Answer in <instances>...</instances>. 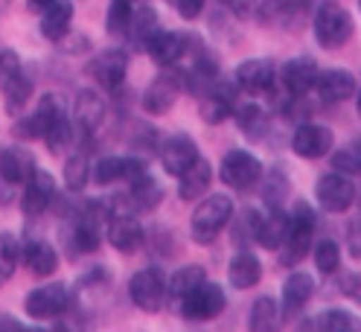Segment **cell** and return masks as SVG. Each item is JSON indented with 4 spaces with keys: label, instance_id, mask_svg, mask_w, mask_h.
Returning a JSON list of instances; mask_svg holds the SVG:
<instances>
[{
    "label": "cell",
    "instance_id": "obj_1",
    "mask_svg": "<svg viewBox=\"0 0 361 332\" xmlns=\"http://www.w3.org/2000/svg\"><path fill=\"white\" fill-rule=\"evenodd\" d=\"M314 236V210L309 202H295V207L288 210V236L277 248L280 251V265L283 269H295L309 257V245Z\"/></svg>",
    "mask_w": 361,
    "mask_h": 332
},
{
    "label": "cell",
    "instance_id": "obj_2",
    "mask_svg": "<svg viewBox=\"0 0 361 332\" xmlns=\"http://www.w3.org/2000/svg\"><path fill=\"white\" fill-rule=\"evenodd\" d=\"M233 219V202L228 195H207L201 198L195 213H192V221H190V233H192V242L198 245H210L216 242V236L224 230V225Z\"/></svg>",
    "mask_w": 361,
    "mask_h": 332
},
{
    "label": "cell",
    "instance_id": "obj_3",
    "mask_svg": "<svg viewBox=\"0 0 361 332\" xmlns=\"http://www.w3.org/2000/svg\"><path fill=\"white\" fill-rule=\"evenodd\" d=\"M314 38L324 50H338L353 38V15L341 4H324L314 15Z\"/></svg>",
    "mask_w": 361,
    "mask_h": 332
},
{
    "label": "cell",
    "instance_id": "obj_4",
    "mask_svg": "<svg viewBox=\"0 0 361 332\" xmlns=\"http://www.w3.org/2000/svg\"><path fill=\"white\" fill-rule=\"evenodd\" d=\"M61 120H67L64 99L59 94H47V97H41V102L35 105V111L30 117L15 123V137H20V140H38L41 137L44 140L47 131L56 128Z\"/></svg>",
    "mask_w": 361,
    "mask_h": 332
},
{
    "label": "cell",
    "instance_id": "obj_5",
    "mask_svg": "<svg viewBox=\"0 0 361 332\" xmlns=\"http://www.w3.org/2000/svg\"><path fill=\"white\" fill-rule=\"evenodd\" d=\"M0 85H4V102L9 114H20L32 97V79L20 68L18 53H0Z\"/></svg>",
    "mask_w": 361,
    "mask_h": 332
},
{
    "label": "cell",
    "instance_id": "obj_6",
    "mask_svg": "<svg viewBox=\"0 0 361 332\" xmlns=\"http://www.w3.org/2000/svg\"><path fill=\"white\" fill-rule=\"evenodd\" d=\"M224 309H228V295H224L219 283H210V280H204L201 285H195L190 295L180 297V315L187 321L204 324V321L219 318Z\"/></svg>",
    "mask_w": 361,
    "mask_h": 332
},
{
    "label": "cell",
    "instance_id": "obj_7",
    "mask_svg": "<svg viewBox=\"0 0 361 332\" xmlns=\"http://www.w3.org/2000/svg\"><path fill=\"white\" fill-rule=\"evenodd\" d=\"M262 164L254 158L251 152L245 149H236V152H228L224 161L219 166V178L228 184L231 190H239V192H247L254 190L259 181H262Z\"/></svg>",
    "mask_w": 361,
    "mask_h": 332
},
{
    "label": "cell",
    "instance_id": "obj_8",
    "mask_svg": "<svg viewBox=\"0 0 361 332\" xmlns=\"http://www.w3.org/2000/svg\"><path fill=\"white\" fill-rule=\"evenodd\" d=\"M128 297L140 312H161L166 306V280L157 269H143L128 280Z\"/></svg>",
    "mask_w": 361,
    "mask_h": 332
},
{
    "label": "cell",
    "instance_id": "obj_9",
    "mask_svg": "<svg viewBox=\"0 0 361 332\" xmlns=\"http://www.w3.org/2000/svg\"><path fill=\"white\" fill-rule=\"evenodd\" d=\"M180 91H184V73H178V70H164V73H157L152 79V85L146 87V94H143V111L152 117H164L172 111V105L178 102Z\"/></svg>",
    "mask_w": 361,
    "mask_h": 332
},
{
    "label": "cell",
    "instance_id": "obj_10",
    "mask_svg": "<svg viewBox=\"0 0 361 332\" xmlns=\"http://www.w3.org/2000/svg\"><path fill=\"white\" fill-rule=\"evenodd\" d=\"M332 146H335L332 128H326L321 123H303V125H298L295 137H291V152L303 161L326 158V154L332 152Z\"/></svg>",
    "mask_w": 361,
    "mask_h": 332
},
{
    "label": "cell",
    "instance_id": "obj_11",
    "mask_svg": "<svg viewBox=\"0 0 361 332\" xmlns=\"http://www.w3.org/2000/svg\"><path fill=\"white\" fill-rule=\"evenodd\" d=\"M105 210L99 204H90V207H85V213L71 225V230H67L71 257H82V254L97 251V245H99V216Z\"/></svg>",
    "mask_w": 361,
    "mask_h": 332
},
{
    "label": "cell",
    "instance_id": "obj_12",
    "mask_svg": "<svg viewBox=\"0 0 361 332\" xmlns=\"http://www.w3.org/2000/svg\"><path fill=\"white\" fill-rule=\"evenodd\" d=\"M314 198L326 213H347L355 204V184L344 175H324L314 187Z\"/></svg>",
    "mask_w": 361,
    "mask_h": 332
},
{
    "label": "cell",
    "instance_id": "obj_13",
    "mask_svg": "<svg viewBox=\"0 0 361 332\" xmlns=\"http://www.w3.org/2000/svg\"><path fill=\"white\" fill-rule=\"evenodd\" d=\"M67 306H71V289H67V283L41 285V289L30 292L27 300H24L27 315H32V318H38V321L53 318V315H61Z\"/></svg>",
    "mask_w": 361,
    "mask_h": 332
},
{
    "label": "cell",
    "instance_id": "obj_14",
    "mask_svg": "<svg viewBox=\"0 0 361 332\" xmlns=\"http://www.w3.org/2000/svg\"><path fill=\"white\" fill-rule=\"evenodd\" d=\"M314 94L321 97V102L326 105H338V102H347L355 97L358 91V82L350 70L341 68H332V70H318V79H314Z\"/></svg>",
    "mask_w": 361,
    "mask_h": 332
},
{
    "label": "cell",
    "instance_id": "obj_15",
    "mask_svg": "<svg viewBox=\"0 0 361 332\" xmlns=\"http://www.w3.org/2000/svg\"><path fill=\"white\" fill-rule=\"evenodd\" d=\"M274 79H277V70L268 59H247L236 68V87L251 97L268 94L274 87Z\"/></svg>",
    "mask_w": 361,
    "mask_h": 332
},
{
    "label": "cell",
    "instance_id": "obj_16",
    "mask_svg": "<svg viewBox=\"0 0 361 332\" xmlns=\"http://www.w3.org/2000/svg\"><path fill=\"white\" fill-rule=\"evenodd\" d=\"M314 79H318V64L309 56H298L288 59L280 68V85L288 97H303L314 87Z\"/></svg>",
    "mask_w": 361,
    "mask_h": 332
},
{
    "label": "cell",
    "instance_id": "obj_17",
    "mask_svg": "<svg viewBox=\"0 0 361 332\" xmlns=\"http://www.w3.org/2000/svg\"><path fill=\"white\" fill-rule=\"evenodd\" d=\"M198 158V146L190 135H169L161 143V164L169 175H184Z\"/></svg>",
    "mask_w": 361,
    "mask_h": 332
},
{
    "label": "cell",
    "instance_id": "obj_18",
    "mask_svg": "<svg viewBox=\"0 0 361 332\" xmlns=\"http://www.w3.org/2000/svg\"><path fill=\"white\" fill-rule=\"evenodd\" d=\"M192 50V35H187V32H166V30H161L154 38H152V44L146 47V53L157 61V64H164V68H175V64L184 59L187 53Z\"/></svg>",
    "mask_w": 361,
    "mask_h": 332
},
{
    "label": "cell",
    "instance_id": "obj_19",
    "mask_svg": "<svg viewBox=\"0 0 361 332\" xmlns=\"http://www.w3.org/2000/svg\"><path fill=\"white\" fill-rule=\"evenodd\" d=\"M309 15V0H265L259 6V20L268 27H300Z\"/></svg>",
    "mask_w": 361,
    "mask_h": 332
},
{
    "label": "cell",
    "instance_id": "obj_20",
    "mask_svg": "<svg viewBox=\"0 0 361 332\" xmlns=\"http://www.w3.org/2000/svg\"><path fill=\"white\" fill-rule=\"evenodd\" d=\"M56 202V181L50 172L35 169L32 178L27 181V190L20 195V207H24L27 216H41L50 204Z\"/></svg>",
    "mask_w": 361,
    "mask_h": 332
},
{
    "label": "cell",
    "instance_id": "obj_21",
    "mask_svg": "<svg viewBox=\"0 0 361 332\" xmlns=\"http://www.w3.org/2000/svg\"><path fill=\"white\" fill-rule=\"evenodd\" d=\"M108 242L120 254H134L143 245V225L131 213H114L108 219Z\"/></svg>",
    "mask_w": 361,
    "mask_h": 332
},
{
    "label": "cell",
    "instance_id": "obj_22",
    "mask_svg": "<svg viewBox=\"0 0 361 332\" xmlns=\"http://www.w3.org/2000/svg\"><path fill=\"white\" fill-rule=\"evenodd\" d=\"M128 73V56L123 50H102L87 64V76L102 87H117Z\"/></svg>",
    "mask_w": 361,
    "mask_h": 332
},
{
    "label": "cell",
    "instance_id": "obj_23",
    "mask_svg": "<svg viewBox=\"0 0 361 332\" xmlns=\"http://www.w3.org/2000/svg\"><path fill=\"white\" fill-rule=\"evenodd\" d=\"M312 295H314V280L306 271H295L283 285V300H280L283 318H298L309 306Z\"/></svg>",
    "mask_w": 361,
    "mask_h": 332
},
{
    "label": "cell",
    "instance_id": "obj_24",
    "mask_svg": "<svg viewBox=\"0 0 361 332\" xmlns=\"http://www.w3.org/2000/svg\"><path fill=\"white\" fill-rule=\"evenodd\" d=\"M102 120H105V99L97 91H82L73 105V125L90 135V131L102 125Z\"/></svg>",
    "mask_w": 361,
    "mask_h": 332
},
{
    "label": "cell",
    "instance_id": "obj_25",
    "mask_svg": "<svg viewBox=\"0 0 361 332\" xmlns=\"http://www.w3.org/2000/svg\"><path fill=\"white\" fill-rule=\"evenodd\" d=\"M213 184V166L210 161L198 158L184 175H178V195L184 198V202H198L201 195H204Z\"/></svg>",
    "mask_w": 361,
    "mask_h": 332
},
{
    "label": "cell",
    "instance_id": "obj_26",
    "mask_svg": "<svg viewBox=\"0 0 361 332\" xmlns=\"http://www.w3.org/2000/svg\"><path fill=\"white\" fill-rule=\"evenodd\" d=\"M286 236H288V213H286L283 207L268 210L265 219L259 216V221H257V236H254L257 245H262L265 251H277L283 242H286Z\"/></svg>",
    "mask_w": 361,
    "mask_h": 332
},
{
    "label": "cell",
    "instance_id": "obj_27",
    "mask_svg": "<svg viewBox=\"0 0 361 332\" xmlns=\"http://www.w3.org/2000/svg\"><path fill=\"white\" fill-rule=\"evenodd\" d=\"M233 108H236V99L231 91H221V87H210V91L201 97V105H198V114L207 125H219L224 120L233 117Z\"/></svg>",
    "mask_w": 361,
    "mask_h": 332
},
{
    "label": "cell",
    "instance_id": "obj_28",
    "mask_svg": "<svg viewBox=\"0 0 361 332\" xmlns=\"http://www.w3.org/2000/svg\"><path fill=\"white\" fill-rule=\"evenodd\" d=\"M20 259H24L27 271L35 274V277H50L56 269H59V254L53 245H47V242L41 239H32L24 245V251H20Z\"/></svg>",
    "mask_w": 361,
    "mask_h": 332
},
{
    "label": "cell",
    "instance_id": "obj_29",
    "mask_svg": "<svg viewBox=\"0 0 361 332\" xmlns=\"http://www.w3.org/2000/svg\"><path fill=\"white\" fill-rule=\"evenodd\" d=\"M283 312H280V303L271 297V295H262L254 300L251 306V315H247V329L251 332H280L283 329Z\"/></svg>",
    "mask_w": 361,
    "mask_h": 332
},
{
    "label": "cell",
    "instance_id": "obj_30",
    "mask_svg": "<svg viewBox=\"0 0 361 332\" xmlns=\"http://www.w3.org/2000/svg\"><path fill=\"white\" fill-rule=\"evenodd\" d=\"M157 32H161V20H157V12H154L152 6H140V9L131 12V20H128L126 35H128V41H131L137 50H146Z\"/></svg>",
    "mask_w": 361,
    "mask_h": 332
},
{
    "label": "cell",
    "instance_id": "obj_31",
    "mask_svg": "<svg viewBox=\"0 0 361 332\" xmlns=\"http://www.w3.org/2000/svg\"><path fill=\"white\" fill-rule=\"evenodd\" d=\"M35 172V161L32 154L24 149H4L0 152V178L9 181V184H20V181H30Z\"/></svg>",
    "mask_w": 361,
    "mask_h": 332
},
{
    "label": "cell",
    "instance_id": "obj_32",
    "mask_svg": "<svg viewBox=\"0 0 361 332\" xmlns=\"http://www.w3.org/2000/svg\"><path fill=\"white\" fill-rule=\"evenodd\" d=\"M71 20H73V4L71 0H56L44 9L41 18V32L47 41H61L67 32H71Z\"/></svg>",
    "mask_w": 361,
    "mask_h": 332
},
{
    "label": "cell",
    "instance_id": "obj_33",
    "mask_svg": "<svg viewBox=\"0 0 361 332\" xmlns=\"http://www.w3.org/2000/svg\"><path fill=\"white\" fill-rule=\"evenodd\" d=\"M228 280H231L233 289H254V285L262 280L259 259L254 254H247V251L236 254L231 259V265H228Z\"/></svg>",
    "mask_w": 361,
    "mask_h": 332
},
{
    "label": "cell",
    "instance_id": "obj_34",
    "mask_svg": "<svg viewBox=\"0 0 361 332\" xmlns=\"http://www.w3.org/2000/svg\"><path fill=\"white\" fill-rule=\"evenodd\" d=\"M131 198H134V207H140V210H154L157 204H161V198H164V187L157 184L149 169L143 175H137V178L131 181Z\"/></svg>",
    "mask_w": 361,
    "mask_h": 332
},
{
    "label": "cell",
    "instance_id": "obj_35",
    "mask_svg": "<svg viewBox=\"0 0 361 332\" xmlns=\"http://www.w3.org/2000/svg\"><path fill=\"white\" fill-rule=\"evenodd\" d=\"M207 277H204V269L201 265H184V269H178L172 277H169V283H166V295L169 297H184V295H190L195 285H201Z\"/></svg>",
    "mask_w": 361,
    "mask_h": 332
},
{
    "label": "cell",
    "instance_id": "obj_36",
    "mask_svg": "<svg viewBox=\"0 0 361 332\" xmlns=\"http://www.w3.org/2000/svg\"><path fill=\"white\" fill-rule=\"evenodd\" d=\"M233 117H236L239 128L245 131L247 137L259 140V137L265 135V125H268V120H265V114H262V108H259V105H254V102L236 105V108H233Z\"/></svg>",
    "mask_w": 361,
    "mask_h": 332
},
{
    "label": "cell",
    "instance_id": "obj_37",
    "mask_svg": "<svg viewBox=\"0 0 361 332\" xmlns=\"http://www.w3.org/2000/svg\"><path fill=\"white\" fill-rule=\"evenodd\" d=\"M262 202H265V207L268 210H277V207H283V202H286V195H288V178L280 172V169H271L268 175L262 172Z\"/></svg>",
    "mask_w": 361,
    "mask_h": 332
},
{
    "label": "cell",
    "instance_id": "obj_38",
    "mask_svg": "<svg viewBox=\"0 0 361 332\" xmlns=\"http://www.w3.org/2000/svg\"><path fill=\"white\" fill-rule=\"evenodd\" d=\"M332 169L341 175H361V137L332 152Z\"/></svg>",
    "mask_w": 361,
    "mask_h": 332
},
{
    "label": "cell",
    "instance_id": "obj_39",
    "mask_svg": "<svg viewBox=\"0 0 361 332\" xmlns=\"http://www.w3.org/2000/svg\"><path fill=\"white\" fill-rule=\"evenodd\" d=\"M20 259V245L12 233H0V285H6L18 269Z\"/></svg>",
    "mask_w": 361,
    "mask_h": 332
},
{
    "label": "cell",
    "instance_id": "obj_40",
    "mask_svg": "<svg viewBox=\"0 0 361 332\" xmlns=\"http://www.w3.org/2000/svg\"><path fill=\"white\" fill-rule=\"evenodd\" d=\"M90 181V164L85 154H73V158H67L64 164V187L71 192H79L85 190V184Z\"/></svg>",
    "mask_w": 361,
    "mask_h": 332
},
{
    "label": "cell",
    "instance_id": "obj_41",
    "mask_svg": "<svg viewBox=\"0 0 361 332\" xmlns=\"http://www.w3.org/2000/svg\"><path fill=\"white\" fill-rule=\"evenodd\" d=\"M90 178H94L99 187H108L120 178H126V158H102L90 166Z\"/></svg>",
    "mask_w": 361,
    "mask_h": 332
},
{
    "label": "cell",
    "instance_id": "obj_42",
    "mask_svg": "<svg viewBox=\"0 0 361 332\" xmlns=\"http://www.w3.org/2000/svg\"><path fill=\"white\" fill-rule=\"evenodd\" d=\"M134 12V0H111L108 6V18H105V27L111 35H126L128 30V20Z\"/></svg>",
    "mask_w": 361,
    "mask_h": 332
},
{
    "label": "cell",
    "instance_id": "obj_43",
    "mask_svg": "<svg viewBox=\"0 0 361 332\" xmlns=\"http://www.w3.org/2000/svg\"><path fill=\"white\" fill-rule=\"evenodd\" d=\"M338 265H341V251H338V245L332 239H324L314 245V269H318L321 274H335Z\"/></svg>",
    "mask_w": 361,
    "mask_h": 332
},
{
    "label": "cell",
    "instance_id": "obj_44",
    "mask_svg": "<svg viewBox=\"0 0 361 332\" xmlns=\"http://www.w3.org/2000/svg\"><path fill=\"white\" fill-rule=\"evenodd\" d=\"M318 332H355V318L347 309H326L318 318Z\"/></svg>",
    "mask_w": 361,
    "mask_h": 332
},
{
    "label": "cell",
    "instance_id": "obj_45",
    "mask_svg": "<svg viewBox=\"0 0 361 332\" xmlns=\"http://www.w3.org/2000/svg\"><path fill=\"white\" fill-rule=\"evenodd\" d=\"M257 221H259V213L257 210H242L239 213V221L233 225V245L236 248H247L257 236Z\"/></svg>",
    "mask_w": 361,
    "mask_h": 332
},
{
    "label": "cell",
    "instance_id": "obj_46",
    "mask_svg": "<svg viewBox=\"0 0 361 332\" xmlns=\"http://www.w3.org/2000/svg\"><path fill=\"white\" fill-rule=\"evenodd\" d=\"M73 135H76V131H73V123H71V120H61L56 128H50V131H47V137H44V143L50 146V152H64L67 146L73 143Z\"/></svg>",
    "mask_w": 361,
    "mask_h": 332
},
{
    "label": "cell",
    "instance_id": "obj_47",
    "mask_svg": "<svg viewBox=\"0 0 361 332\" xmlns=\"http://www.w3.org/2000/svg\"><path fill=\"white\" fill-rule=\"evenodd\" d=\"M204 4L207 0H172V6L178 9V15L184 20H195L201 12H204Z\"/></svg>",
    "mask_w": 361,
    "mask_h": 332
},
{
    "label": "cell",
    "instance_id": "obj_48",
    "mask_svg": "<svg viewBox=\"0 0 361 332\" xmlns=\"http://www.w3.org/2000/svg\"><path fill=\"white\" fill-rule=\"evenodd\" d=\"M341 292H344L353 303L361 306V271H353V274H347V277L341 280Z\"/></svg>",
    "mask_w": 361,
    "mask_h": 332
},
{
    "label": "cell",
    "instance_id": "obj_49",
    "mask_svg": "<svg viewBox=\"0 0 361 332\" xmlns=\"http://www.w3.org/2000/svg\"><path fill=\"white\" fill-rule=\"evenodd\" d=\"M221 4L228 6L233 15H239V18H245V15L254 12V0H221Z\"/></svg>",
    "mask_w": 361,
    "mask_h": 332
},
{
    "label": "cell",
    "instance_id": "obj_50",
    "mask_svg": "<svg viewBox=\"0 0 361 332\" xmlns=\"http://www.w3.org/2000/svg\"><path fill=\"white\" fill-rule=\"evenodd\" d=\"M0 332H27V326L15 318H0Z\"/></svg>",
    "mask_w": 361,
    "mask_h": 332
},
{
    "label": "cell",
    "instance_id": "obj_51",
    "mask_svg": "<svg viewBox=\"0 0 361 332\" xmlns=\"http://www.w3.org/2000/svg\"><path fill=\"white\" fill-rule=\"evenodd\" d=\"M12 187H15V184H9V181L0 178V207H6V204L12 202Z\"/></svg>",
    "mask_w": 361,
    "mask_h": 332
},
{
    "label": "cell",
    "instance_id": "obj_52",
    "mask_svg": "<svg viewBox=\"0 0 361 332\" xmlns=\"http://www.w3.org/2000/svg\"><path fill=\"white\" fill-rule=\"evenodd\" d=\"M50 4H56V0H30V6H32V9H47Z\"/></svg>",
    "mask_w": 361,
    "mask_h": 332
},
{
    "label": "cell",
    "instance_id": "obj_53",
    "mask_svg": "<svg viewBox=\"0 0 361 332\" xmlns=\"http://www.w3.org/2000/svg\"><path fill=\"white\" fill-rule=\"evenodd\" d=\"M355 108H358V117H361V87H358V97H355Z\"/></svg>",
    "mask_w": 361,
    "mask_h": 332
},
{
    "label": "cell",
    "instance_id": "obj_54",
    "mask_svg": "<svg viewBox=\"0 0 361 332\" xmlns=\"http://www.w3.org/2000/svg\"><path fill=\"white\" fill-rule=\"evenodd\" d=\"M47 332H71V329H67V326H61V324H59V326H53V329H47Z\"/></svg>",
    "mask_w": 361,
    "mask_h": 332
},
{
    "label": "cell",
    "instance_id": "obj_55",
    "mask_svg": "<svg viewBox=\"0 0 361 332\" xmlns=\"http://www.w3.org/2000/svg\"><path fill=\"white\" fill-rule=\"evenodd\" d=\"M358 6H361V0H358Z\"/></svg>",
    "mask_w": 361,
    "mask_h": 332
},
{
    "label": "cell",
    "instance_id": "obj_56",
    "mask_svg": "<svg viewBox=\"0 0 361 332\" xmlns=\"http://www.w3.org/2000/svg\"><path fill=\"white\" fill-rule=\"evenodd\" d=\"M134 4H137V0H134Z\"/></svg>",
    "mask_w": 361,
    "mask_h": 332
}]
</instances>
